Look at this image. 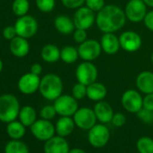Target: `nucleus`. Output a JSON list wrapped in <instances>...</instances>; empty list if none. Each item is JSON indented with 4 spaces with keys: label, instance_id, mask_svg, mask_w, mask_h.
<instances>
[{
    "label": "nucleus",
    "instance_id": "nucleus-17",
    "mask_svg": "<svg viewBox=\"0 0 153 153\" xmlns=\"http://www.w3.org/2000/svg\"><path fill=\"white\" fill-rule=\"evenodd\" d=\"M10 52L16 58H24L28 55L30 51V44L28 39L21 36H16L9 42Z\"/></svg>",
    "mask_w": 153,
    "mask_h": 153
},
{
    "label": "nucleus",
    "instance_id": "nucleus-39",
    "mask_svg": "<svg viewBox=\"0 0 153 153\" xmlns=\"http://www.w3.org/2000/svg\"><path fill=\"white\" fill-rule=\"evenodd\" d=\"M125 122H126V117L123 114L121 113L114 114L112 118V123L116 127H122L123 125H124Z\"/></svg>",
    "mask_w": 153,
    "mask_h": 153
},
{
    "label": "nucleus",
    "instance_id": "nucleus-29",
    "mask_svg": "<svg viewBox=\"0 0 153 153\" xmlns=\"http://www.w3.org/2000/svg\"><path fill=\"white\" fill-rule=\"evenodd\" d=\"M30 10L29 0H14L12 3V11L17 17L28 15Z\"/></svg>",
    "mask_w": 153,
    "mask_h": 153
},
{
    "label": "nucleus",
    "instance_id": "nucleus-18",
    "mask_svg": "<svg viewBox=\"0 0 153 153\" xmlns=\"http://www.w3.org/2000/svg\"><path fill=\"white\" fill-rule=\"evenodd\" d=\"M100 44L102 47V51L108 55H114L117 53L121 48L119 38L114 33H104L101 38Z\"/></svg>",
    "mask_w": 153,
    "mask_h": 153
},
{
    "label": "nucleus",
    "instance_id": "nucleus-16",
    "mask_svg": "<svg viewBox=\"0 0 153 153\" xmlns=\"http://www.w3.org/2000/svg\"><path fill=\"white\" fill-rule=\"evenodd\" d=\"M69 145L64 137L53 136L45 141L43 146L44 153H68Z\"/></svg>",
    "mask_w": 153,
    "mask_h": 153
},
{
    "label": "nucleus",
    "instance_id": "nucleus-9",
    "mask_svg": "<svg viewBox=\"0 0 153 153\" xmlns=\"http://www.w3.org/2000/svg\"><path fill=\"white\" fill-rule=\"evenodd\" d=\"M126 18L132 23H140L147 15V6L143 0H130L124 8Z\"/></svg>",
    "mask_w": 153,
    "mask_h": 153
},
{
    "label": "nucleus",
    "instance_id": "nucleus-14",
    "mask_svg": "<svg viewBox=\"0 0 153 153\" xmlns=\"http://www.w3.org/2000/svg\"><path fill=\"white\" fill-rule=\"evenodd\" d=\"M41 83L40 76L34 75L32 72L24 74L18 80V90L25 95H33L39 90Z\"/></svg>",
    "mask_w": 153,
    "mask_h": 153
},
{
    "label": "nucleus",
    "instance_id": "nucleus-28",
    "mask_svg": "<svg viewBox=\"0 0 153 153\" xmlns=\"http://www.w3.org/2000/svg\"><path fill=\"white\" fill-rule=\"evenodd\" d=\"M5 153H30L28 146L20 140H11L5 147Z\"/></svg>",
    "mask_w": 153,
    "mask_h": 153
},
{
    "label": "nucleus",
    "instance_id": "nucleus-6",
    "mask_svg": "<svg viewBox=\"0 0 153 153\" xmlns=\"http://www.w3.org/2000/svg\"><path fill=\"white\" fill-rule=\"evenodd\" d=\"M53 105L60 116H72L79 109L78 100L70 95H61L54 100Z\"/></svg>",
    "mask_w": 153,
    "mask_h": 153
},
{
    "label": "nucleus",
    "instance_id": "nucleus-22",
    "mask_svg": "<svg viewBox=\"0 0 153 153\" xmlns=\"http://www.w3.org/2000/svg\"><path fill=\"white\" fill-rule=\"evenodd\" d=\"M107 95V89L105 86L99 82H94L88 86L87 88V97L95 102H99L104 100Z\"/></svg>",
    "mask_w": 153,
    "mask_h": 153
},
{
    "label": "nucleus",
    "instance_id": "nucleus-19",
    "mask_svg": "<svg viewBox=\"0 0 153 153\" xmlns=\"http://www.w3.org/2000/svg\"><path fill=\"white\" fill-rule=\"evenodd\" d=\"M135 84L141 93L145 95L153 93V72L149 70L140 72L137 76Z\"/></svg>",
    "mask_w": 153,
    "mask_h": 153
},
{
    "label": "nucleus",
    "instance_id": "nucleus-5",
    "mask_svg": "<svg viewBox=\"0 0 153 153\" xmlns=\"http://www.w3.org/2000/svg\"><path fill=\"white\" fill-rule=\"evenodd\" d=\"M98 70L92 61H83L76 68V79L78 82L88 86L97 81Z\"/></svg>",
    "mask_w": 153,
    "mask_h": 153
},
{
    "label": "nucleus",
    "instance_id": "nucleus-4",
    "mask_svg": "<svg viewBox=\"0 0 153 153\" xmlns=\"http://www.w3.org/2000/svg\"><path fill=\"white\" fill-rule=\"evenodd\" d=\"M15 28L18 36L25 39H31L37 33L39 25L37 20L33 16L25 15L17 18L15 24Z\"/></svg>",
    "mask_w": 153,
    "mask_h": 153
},
{
    "label": "nucleus",
    "instance_id": "nucleus-12",
    "mask_svg": "<svg viewBox=\"0 0 153 153\" xmlns=\"http://www.w3.org/2000/svg\"><path fill=\"white\" fill-rule=\"evenodd\" d=\"M121 102L123 108L129 113L137 114L143 107V97L134 89L126 90L122 96Z\"/></svg>",
    "mask_w": 153,
    "mask_h": 153
},
{
    "label": "nucleus",
    "instance_id": "nucleus-34",
    "mask_svg": "<svg viewBox=\"0 0 153 153\" xmlns=\"http://www.w3.org/2000/svg\"><path fill=\"white\" fill-rule=\"evenodd\" d=\"M138 117L145 123L147 124H151L153 123V111L145 109V108H141L138 113H137Z\"/></svg>",
    "mask_w": 153,
    "mask_h": 153
},
{
    "label": "nucleus",
    "instance_id": "nucleus-27",
    "mask_svg": "<svg viewBox=\"0 0 153 153\" xmlns=\"http://www.w3.org/2000/svg\"><path fill=\"white\" fill-rule=\"evenodd\" d=\"M79 58V50L73 46H65L60 50V59L67 64L75 63Z\"/></svg>",
    "mask_w": 153,
    "mask_h": 153
},
{
    "label": "nucleus",
    "instance_id": "nucleus-31",
    "mask_svg": "<svg viewBox=\"0 0 153 153\" xmlns=\"http://www.w3.org/2000/svg\"><path fill=\"white\" fill-rule=\"evenodd\" d=\"M37 8L42 13H50L55 7V0H35Z\"/></svg>",
    "mask_w": 153,
    "mask_h": 153
},
{
    "label": "nucleus",
    "instance_id": "nucleus-23",
    "mask_svg": "<svg viewBox=\"0 0 153 153\" xmlns=\"http://www.w3.org/2000/svg\"><path fill=\"white\" fill-rule=\"evenodd\" d=\"M54 26L56 30L62 34H70L76 29L73 19L65 15H60L55 18Z\"/></svg>",
    "mask_w": 153,
    "mask_h": 153
},
{
    "label": "nucleus",
    "instance_id": "nucleus-42",
    "mask_svg": "<svg viewBox=\"0 0 153 153\" xmlns=\"http://www.w3.org/2000/svg\"><path fill=\"white\" fill-rule=\"evenodd\" d=\"M30 72H32V73L34 74V75L40 76V75L42 74V66L40 63H33V64L31 66Z\"/></svg>",
    "mask_w": 153,
    "mask_h": 153
},
{
    "label": "nucleus",
    "instance_id": "nucleus-35",
    "mask_svg": "<svg viewBox=\"0 0 153 153\" xmlns=\"http://www.w3.org/2000/svg\"><path fill=\"white\" fill-rule=\"evenodd\" d=\"M61 3L66 8L78 9L86 3V0H61Z\"/></svg>",
    "mask_w": 153,
    "mask_h": 153
},
{
    "label": "nucleus",
    "instance_id": "nucleus-33",
    "mask_svg": "<svg viewBox=\"0 0 153 153\" xmlns=\"http://www.w3.org/2000/svg\"><path fill=\"white\" fill-rule=\"evenodd\" d=\"M56 114L57 112L54 105H51L43 106L40 111V117L45 120H51L55 117Z\"/></svg>",
    "mask_w": 153,
    "mask_h": 153
},
{
    "label": "nucleus",
    "instance_id": "nucleus-41",
    "mask_svg": "<svg viewBox=\"0 0 153 153\" xmlns=\"http://www.w3.org/2000/svg\"><path fill=\"white\" fill-rule=\"evenodd\" d=\"M144 25L151 32H153V10L147 13V15L144 17Z\"/></svg>",
    "mask_w": 153,
    "mask_h": 153
},
{
    "label": "nucleus",
    "instance_id": "nucleus-26",
    "mask_svg": "<svg viewBox=\"0 0 153 153\" xmlns=\"http://www.w3.org/2000/svg\"><path fill=\"white\" fill-rule=\"evenodd\" d=\"M25 126L20 121H13L7 125V133L11 140H21L25 134Z\"/></svg>",
    "mask_w": 153,
    "mask_h": 153
},
{
    "label": "nucleus",
    "instance_id": "nucleus-15",
    "mask_svg": "<svg viewBox=\"0 0 153 153\" xmlns=\"http://www.w3.org/2000/svg\"><path fill=\"white\" fill-rule=\"evenodd\" d=\"M121 48L127 52H135L141 47L142 40L139 33L133 31H125L119 36Z\"/></svg>",
    "mask_w": 153,
    "mask_h": 153
},
{
    "label": "nucleus",
    "instance_id": "nucleus-45",
    "mask_svg": "<svg viewBox=\"0 0 153 153\" xmlns=\"http://www.w3.org/2000/svg\"><path fill=\"white\" fill-rule=\"evenodd\" d=\"M3 68H4V64H3V61H2V59H0V73L2 72V70H3Z\"/></svg>",
    "mask_w": 153,
    "mask_h": 153
},
{
    "label": "nucleus",
    "instance_id": "nucleus-11",
    "mask_svg": "<svg viewBox=\"0 0 153 153\" xmlns=\"http://www.w3.org/2000/svg\"><path fill=\"white\" fill-rule=\"evenodd\" d=\"M78 50L79 58L83 59V61H93L100 56L102 47L100 42L90 39L80 43Z\"/></svg>",
    "mask_w": 153,
    "mask_h": 153
},
{
    "label": "nucleus",
    "instance_id": "nucleus-37",
    "mask_svg": "<svg viewBox=\"0 0 153 153\" xmlns=\"http://www.w3.org/2000/svg\"><path fill=\"white\" fill-rule=\"evenodd\" d=\"M88 33L87 30H83V29H76L73 32V39L76 43H82L85 41H87L88 39Z\"/></svg>",
    "mask_w": 153,
    "mask_h": 153
},
{
    "label": "nucleus",
    "instance_id": "nucleus-8",
    "mask_svg": "<svg viewBox=\"0 0 153 153\" xmlns=\"http://www.w3.org/2000/svg\"><path fill=\"white\" fill-rule=\"evenodd\" d=\"M30 130L34 138L42 141H46L52 138L56 132L55 126L52 123L50 120L42 118L40 120H36L35 123L30 127Z\"/></svg>",
    "mask_w": 153,
    "mask_h": 153
},
{
    "label": "nucleus",
    "instance_id": "nucleus-1",
    "mask_svg": "<svg viewBox=\"0 0 153 153\" xmlns=\"http://www.w3.org/2000/svg\"><path fill=\"white\" fill-rule=\"evenodd\" d=\"M126 19L125 13L121 7L115 5H107L97 12L96 24L104 33H115L124 26Z\"/></svg>",
    "mask_w": 153,
    "mask_h": 153
},
{
    "label": "nucleus",
    "instance_id": "nucleus-13",
    "mask_svg": "<svg viewBox=\"0 0 153 153\" xmlns=\"http://www.w3.org/2000/svg\"><path fill=\"white\" fill-rule=\"evenodd\" d=\"M88 141L95 148L105 146L110 139L109 129L104 124H95L88 131Z\"/></svg>",
    "mask_w": 153,
    "mask_h": 153
},
{
    "label": "nucleus",
    "instance_id": "nucleus-30",
    "mask_svg": "<svg viewBox=\"0 0 153 153\" xmlns=\"http://www.w3.org/2000/svg\"><path fill=\"white\" fill-rule=\"evenodd\" d=\"M136 147L140 153H153V139L141 137L138 140Z\"/></svg>",
    "mask_w": 153,
    "mask_h": 153
},
{
    "label": "nucleus",
    "instance_id": "nucleus-32",
    "mask_svg": "<svg viewBox=\"0 0 153 153\" xmlns=\"http://www.w3.org/2000/svg\"><path fill=\"white\" fill-rule=\"evenodd\" d=\"M87 88L88 86L78 82L72 88V96L76 100H81L85 97H87Z\"/></svg>",
    "mask_w": 153,
    "mask_h": 153
},
{
    "label": "nucleus",
    "instance_id": "nucleus-44",
    "mask_svg": "<svg viewBox=\"0 0 153 153\" xmlns=\"http://www.w3.org/2000/svg\"><path fill=\"white\" fill-rule=\"evenodd\" d=\"M143 2L145 3L147 7H153V0H143Z\"/></svg>",
    "mask_w": 153,
    "mask_h": 153
},
{
    "label": "nucleus",
    "instance_id": "nucleus-2",
    "mask_svg": "<svg viewBox=\"0 0 153 153\" xmlns=\"http://www.w3.org/2000/svg\"><path fill=\"white\" fill-rule=\"evenodd\" d=\"M39 91L46 100L54 101L62 95L63 82L58 75L48 73L41 79Z\"/></svg>",
    "mask_w": 153,
    "mask_h": 153
},
{
    "label": "nucleus",
    "instance_id": "nucleus-36",
    "mask_svg": "<svg viewBox=\"0 0 153 153\" xmlns=\"http://www.w3.org/2000/svg\"><path fill=\"white\" fill-rule=\"evenodd\" d=\"M86 6L94 12L100 11L105 5V0H86Z\"/></svg>",
    "mask_w": 153,
    "mask_h": 153
},
{
    "label": "nucleus",
    "instance_id": "nucleus-25",
    "mask_svg": "<svg viewBox=\"0 0 153 153\" xmlns=\"http://www.w3.org/2000/svg\"><path fill=\"white\" fill-rule=\"evenodd\" d=\"M18 118L25 127H31L37 120V114L33 106L25 105L20 109Z\"/></svg>",
    "mask_w": 153,
    "mask_h": 153
},
{
    "label": "nucleus",
    "instance_id": "nucleus-40",
    "mask_svg": "<svg viewBox=\"0 0 153 153\" xmlns=\"http://www.w3.org/2000/svg\"><path fill=\"white\" fill-rule=\"evenodd\" d=\"M143 108L153 111V93L147 94L143 97Z\"/></svg>",
    "mask_w": 153,
    "mask_h": 153
},
{
    "label": "nucleus",
    "instance_id": "nucleus-20",
    "mask_svg": "<svg viewBox=\"0 0 153 153\" xmlns=\"http://www.w3.org/2000/svg\"><path fill=\"white\" fill-rule=\"evenodd\" d=\"M94 111L97 120L102 123H107L112 122L114 116V110L112 106L105 101H99L95 105Z\"/></svg>",
    "mask_w": 153,
    "mask_h": 153
},
{
    "label": "nucleus",
    "instance_id": "nucleus-38",
    "mask_svg": "<svg viewBox=\"0 0 153 153\" xmlns=\"http://www.w3.org/2000/svg\"><path fill=\"white\" fill-rule=\"evenodd\" d=\"M2 35L6 40H7L9 42L12 39H14L15 37H16L17 33H16V30L15 28V25H9V26L5 27L2 31Z\"/></svg>",
    "mask_w": 153,
    "mask_h": 153
},
{
    "label": "nucleus",
    "instance_id": "nucleus-7",
    "mask_svg": "<svg viewBox=\"0 0 153 153\" xmlns=\"http://www.w3.org/2000/svg\"><path fill=\"white\" fill-rule=\"evenodd\" d=\"M93 10L88 8V7H81L76 10L73 21L76 29H83L88 30L93 26L96 23L97 15Z\"/></svg>",
    "mask_w": 153,
    "mask_h": 153
},
{
    "label": "nucleus",
    "instance_id": "nucleus-21",
    "mask_svg": "<svg viewBox=\"0 0 153 153\" xmlns=\"http://www.w3.org/2000/svg\"><path fill=\"white\" fill-rule=\"evenodd\" d=\"M75 125V122L70 116H61L56 123L55 131L58 135L65 138L73 132Z\"/></svg>",
    "mask_w": 153,
    "mask_h": 153
},
{
    "label": "nucleus",
    "instance_id": "nucleus-3",
    "mask_svg": "<svg viewBox=\"0 0 153 153\" xmlns=\"http://www.w3.org/2000/svg\"><path fill=\"white\" fill-rule=\"evenodd\" d=\"M21 106L17 97L12 94L0 96V122L8 123L16 120Z\"/></svg>",
    "mask_w": 153,
    "mask_h": 153
},
{
    "label": "nucleus",
    "instance_id": "nucleus-10",
    "mask_svg": "<svg viewBox=\"0 0 153 153\" xmlns=\"http://www.w3.org/2000/svg\"><path fill=\"white\" fill-rule=\"evenodd\" d=\"M75 124L82 130H90L97 123V116L94 109L81 107L76 110L73 115Z\"/></svg>",
    "mask_w": 153,
    "mask_h": 153
},
{
    "label": "nucleus",
    "instance_id": "nucleus-43",
    "mask_svg": "<svg viewBox=\"0 0 153 153\" xmlns=\"http://www.w3.org/2000/svg\"><path fill=\"white\" fill-rule=\"evenodd\" d=\"M68 153H87L85 150L81 149H78V148H76V149H70Z\"/></svg>",
    "mask_w": 153,
    "mask_h": 153
},
{
    "label": "nucleus",
    "instance_id": "nucleus-24",
    "mask_svg": "<svg viewBox=\"0 0 153 153\" xmlns=\"http://www.w3.org/2000/svg\"><path fill=\"white\" fill-rule=\"evenodd\" d=\"M41 57L47 63H54L60 59V50L55 44H46L41 51Z\"/></svg>",
    "mask_w": 153,
    "mask_h": 153
},
{
    "label": "nucleus",
    "instance_id": "nucleus-46",
    "mask_svg": "<svg viewBox=\"0 0 153 153\" xmlns=\"http://www.w3.org/2000/svg\"><path fill=\"white\" fill-rule=\"evenodd\" d=\"M151 62H152V64H153V52H152V54H151Z\"/></svg>",
    "mask_w": 153,
    "mask_h": 153
}]
</instances>
